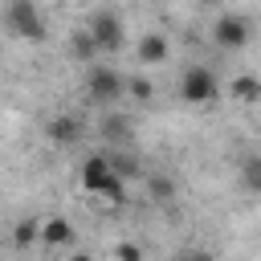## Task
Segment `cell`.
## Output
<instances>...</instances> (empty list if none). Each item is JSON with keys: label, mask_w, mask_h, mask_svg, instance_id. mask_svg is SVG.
<instances>
[{"label": "cell", "mask_w": 261, "mask_h": 261, "mask_svg": "<svg viewBox=\"0 0 261 261\" xmlns=\"http://www.w3.org/2000/svg\"><path fill=\"white\" fill-rule=\"evenodd\" d=\"M4 24H8V33L24 37V41H45V37H49L45 12H41L33 0H12V4H4Z\"/></svg>", "instance_id": "6da1fadb"}, {"label": "cell", "mask_w": 261, "mask_h": 261, "mask_svg": "<svg viewBox=\"0 0 261 261\" xmlns=\"http://www.w3.org/2000/svg\"><path fill=\"white\" fill-rule=\"evenodd\" d=\"M86 33L94 37V49H98V53H118V49L126 45V24H122V16H118V12H110V8L90 12Z\"/></svg>", "instance_id": "7a4b0ae2"}, {"label": "cell", "mask_w": 261, "mask_h": 261, "mask_svg": "<svg viewBox=\"0 0 261 261\" xmlns=\"http://www.w3.org/2000/svg\"><path fill=\"white\" fill-rule=\"evenodd\" d=\"M86 94H90V102H98V106H110V102H118V98L126 94V77H122L114 65H102V61H94V65L86 69Z\"/></svg>", "instance_id": "3957f363"}, {"label": "cell", "mask_w": 261, "mask_h": 261, "mask_svg": "<svg viewBox=\"0 0 261 261\" xmlns=\"http://www.w3.org/2000/svg\"><path fill=\"white\" fill-rule=\"evenodd\" d=\"M216 90H220V82H216V73L208 65H188L179 73V98L188 106H208L216 98Z\"/></svg>", "instance_id": "277c9868"}, {"label": "cell", "mask_w": 261, "mask_h": 261, "mask_svg": "<svg viewBox=\"0 0 261 261\" xmlns=\"http://www.w3.org/2000/svg\"><path fill=\"white\" fill-rule=\"evenodd\" d=\"M249 20L245 16H237V12H220L216 20H212V41L220 45V49H241L245 41H249Z\"/></svg>", "instance_id": "5b68a950"}, {"label": "cell", "mask_w": 261, "mask_h": 261, "mask_svg": "<svg viewBox=\"0 0 261 261\" xmlns=\"http://www.w3.org/2000/svg\"><path fill=\"white\" fill-rule=\"evenodd\" d=\"M110 175H114V171H110V159H106V155H86L82 167H77V184H82V192H90V196H98Z\"/></svg>", "instance_id": "8992f818"}, {"label": "cell", "mask_w": 261, "mask_h": 261, "mask_svg": "<svg viewBox=\"0 0 261 261\" xmlns=\"http://www.w3.org/2000/svg\"><path fill=\"white\" fill-rule=\"evenodd\" d=\"M135 57H139L143 65H163V61L171 57V41H167V33H159V29L143 33L139 45H135Z\"/></svg>", "instance_id": "52a82bcc"}, {"label": "cell", "mask_w": 261, "mask_h": 261, "mask_svg": "<svg viewBox=\"0 0 261 261\" xmlns=\"http://www.w3.org/2000/svg\"><path fill=\"white\" fill-rule=\"evenodd\" d=\"M45 130H49V139H53V143H61V147H73V143L86 135V126H82V118H77V114H53Z\"/></svg>", "instance_id": "ba28073f"}, {"label": "cell", "mask_w": 261, "mask_h": 261, "mask_svg": "<svg viewBox=\"0 0 261 261\" xmlns=\"http://www.w3.org/2000/svg\"><path fill=\"white\" fill-rule=\"evenodd\" d=\"M41 245H49V249H65V245H73V224H69L65 216H49V220H41Z\"/></svg>", "instance_id": "9c48e42d"}, {"label": "cell", "mask_w": 261, "mask_h": 261, "mask_svg": "<svg viewBox=\"0 0 261 261\" xmlns=\"http://www.w3.org/2000/svg\"><path fill=\"white\" fill-rule=\"evenodd\" d=\"M257 94H261V77H253V73H237L228 82V98L241 106H257Z\"/></svg>", "instance_id": "30bf717a"}, {"label": "cell", "mask_w": 261, "mask_h": 261, "mask_svg": "<svg viewBox=\"0 0 261 261\" xmlns=\"http://www.w3.org/2000/svg\"><path fill=\"white\" fill-rule=\"evenodd\" d=\"M41 241V220L37 216H20L16 224H12V245L16 249H33Z\"/></svg>", "instance_id": "8fae6325"}, {"label": "cell", "mask_w": 261, "mask_h": 261, "mask_svg": "<svg viewBox=\"0 0 261 261\" xmlns=\"http://www.w3.org/2000/svg\"><path fill=\"white\" fill-rule=\"evenodd\" d=\"M69 53L82 61V65H94L98 61V49H94V37L86 33V29H73L69 33Z\"/></svg>", "instance_id": "7c38bea8"}, {"label": "cell", "mask_w": 261, "mask_h": 261, "mask_svg": "<svg viewBox=\"0 0 261 261\" xmlns=\"http://www.w3.org/2000/svg\"><path fill=\"white\" fill-rule=\"evenodd\" d=\"M241 188L253 192V196H261V155L241 159Z\"/></svg>", "instance_id": "4fadbf2b"}, {"label": "cell", "mask_w": 261, "mask_h": 261, "mask_svg": "<svg viewBox=\"0 0 261 261\" xmlns=\"http://www.w3.org/2000/svg\"><path fill=\"white\" fill-rule=\"evenodd\" d=\"M102 135H106L110 143H126V139H130V118H122V114H110V118L102 122Z\"/></svg>", "instance_id": "5bb4252c"}, {"label": "cell", "mask_w": 261, "mask_h": 261, "mask_svg": "<svg viewBox=\"0 0 261 261\" xmlns=\"http://www.w3.org/2000/svg\"><path fill=\"white\" fill-rule=\"evenodd\" d=\"M126 94H130L135 102H151V98H155V86H151L147 77L135 73V77H126Z\"/></svg>", "instance_id": "9a60e30c"}, {"label": "cell", "mask_w": 261, "mask_h": 261, "mask_svg": "<svg viewBox=\"0 0 261 261\" xmlns=\"http://www.w3.org/2000/svg\"><path fill=\"white\" fill-rule=\"evenodd\" d=\"M98 196H102L106 204H126V179H118V175H110V179H106V188H102Z\"/></svg>", "instance_id": "2e32d148"}, {"label": "cell", "mask_w": 261, "mask_h": 261, "mask_svg": "<svg viewBox=\"0 0 261 261\" xmlns=\"http://www.w3.org/2000/svg\"><path fill=\"white\" fill-rule=\"evenodd\" d=\"M114 261H143V245H135V241H118V245H114Z\"/></svg>", "instance_id": "e0dca14e"}, {"label": "cell", "mask_w": 261, "mask_h": 261, "mask_svg": "<svg viewBox=\"0 0 261 261\" xmlns=\"http://www.w3.org/2000/svg\"><path fill=\"white\" fill-rule=\"evenodd\" d=\"M171 196H175V184L155 175V179H151V200H171Z\"/></svg>", "instance_id": "ac0fdd59"}, {"label": "cell", "mask_w": 261, "mask_h": 261, "mask_svg": "<svg viewBox=\"0 0 261 261\" xmlns=\"http://www.w3.org/2000/svg\"><path fill=\"white\" fill-rule=\"evenodd\" d=\"M171 261H212V257H208V253H175Z\"/></svg>", "instance_id": "d6986e66"}, {"label": "cell", "mask_w": 261, "mask_h": 261, "mask_svg": "<svg viewBox=\"0 0 261 261\" xmlns=\"http://www.w3.org/2000/svg\"><path fill=\"white\" fill-rule=\"evenodd\" d=\"M65 261H94V257H90V253H82V249H77V253H69V257H65Z\"/></svg>", "instance_id": "ffe728a7"}, {"label": "cell", "mask_w": 261, "mask_h": 261, "mask_svg": "<svg viewBox=\"0 0 261 261\" xmlns=\"http://www.w3.org/2000/svg\"><path fill=\"white\" fill-rule=\"evenodd\" d=\"M257 106H261V94H257Z\"/></svg>", "instance_id": "44dd1931"}]
</instances>
